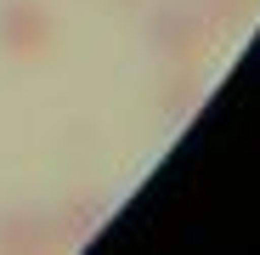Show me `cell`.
I'll return each mask as SVG.
<instances>
[{
  "label": "cell",
  "instance_id": "obj_1",
  "mask_svg": "<svg viewBox=\"0 0 260 255\" xmlns=\"http://www.w3.org/2000/svg\"><path fill=\"white\" fill-rule=\"evenodd\" d=\"M142 40L164 68H204L215 57V46H221V34L204 23V12L192 0H158V6H147Z\"/></svg>",
  "mask_w": 260,
  "mask_h": 255
},
{
  "label": "cell",
  "instance_id": "obj_2",
  "mask_svg": "<svg viewBox=\"0 0 260 255\" xmlns=\"http://www.w3.org/2000/svg\"><path fill=\"white\" fill-rule=\"evenodd\" d=\"M57 46V12L46 0H0V57L40 63Z\"/></svg>",
  "mask_w": 260,
  "mask_h": 255
},
{
  "label": "cell",
  "instance_id": "obj_3",
  "mask_svg": "<svg viewBox=\"0 0 260 255\" xmlns=\"http://www.w3.org/2000/svg\"><path fill=\"white\" fill-rule=\"evenodd\" d=\"M0 249H68L62 238V221H57V210L51 204H6L0 210Z\"/></svg>",
  "mask_w": 260,
  "mask_h": 255
},
{
  "label": "cell",
  "instance_id": "obj_4",
  "mask_svg": "<svg viewBox=\"0 0 260 255\" xmlns=\"http://www.w3.org/2000/svg\"><path fill=\"white\" fill-rule=\"evenodd\" d=\"M51 210H57V221H62V238H68V249H74V244H85V238H91V233L108 221L113 199H108V193H96V187H79V193L57 199Z\"/></svg>",
  "mask_w": 260,
  "mask_h": 255
},
{
  "label": "cell",
  "instance_id": "obj_5",
  "mask_svg": "<svg viewBox=\"0 0 260 255\" xmlns=\"http://www.w3.org/2000/svg\"><path fill=\"white\" fill-rule=\"evenodd\" d=\"M198 102H204V79H198V68H170V79H164V91H158V108H164V119H192L198 114Z\"/></svg>",
  "mask_w": 260,
  "mask_h": 255
},
{
  "label": "cell",
  "instance_id": "obj_6",
  "mask_svg": "<svg viewBox=\"0 0 260 255\" xmlns=\"http://www.w3.org/2000/svg\"><path fill=\"white\" fill-rule=\"evenodd\" d=\"M192 6L204 12V23L215 29V34H243L249 23H254V12H260V0H192Z\"/></svg>",
  "mask_w": 260,
  "mask_h": 255
},
{
  "label": "cell",
  "instance_id": "obj_7",
  "mask_svg": "<svg viewBox=\"0 0 260 255\" xmlns=\"http://www.w3.org/2000/svg\"><path fill=\"white\" fill-rule=\"evenodd\" d=\"M113 6H119V12H142L147 0H113Z\"/></svg>",
  "mask_w": 260,
  "mask_h": 255
}]
</instances>
